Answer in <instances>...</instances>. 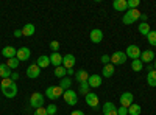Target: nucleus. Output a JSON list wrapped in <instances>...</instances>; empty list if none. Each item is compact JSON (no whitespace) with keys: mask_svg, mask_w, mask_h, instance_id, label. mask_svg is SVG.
<instances>
[{"mask_svg":"<svg viewBox=\"0 0 156 115\" xmlns=\"http://www.w3.org/2000/svg\"><path fill=\"white\" fill-rule=\"evenodd\" d=\"M137 19H140V11H139V9H128V12H125V14H123L122 22H123L125 25H131V23H134Z\"/></svg>","mask_w":156,"mask_h":115,"instance_id":"f257e3e1","label":"nucleus"},{"mask_svg":"<svg viewBox=\"0 0 156 115\" xmlns=\"http://www.w3.org/2000/svg\"><path fill=\"white\" fill-rule=\"evenodd\" d=\"M62 93H64V90H62L59 86H50V87L45 89V96H47L48 100H56V98H59Z\"/></svg>","mask_w":156,"mask_h":115,"instance_id":"f03ea898","label":"nucleus"},{"mask_svg":"<svg viewBox=\"0 0 156 115\" xmlns=\"http://www.w3.org/2000/svg\"><path fill=\"white\" fill-rule=\"evenodd\" d=\"M44 95L41 92H34L31 96H30V106L34 107V109H39V107H42L44 106Z\"/></svg>","mask_w":156,"mask_h":115,"instance_id":"7ed1b4c3","label":"nucleus"},{"mask_svg":"<svg viewBox=\"0 0 156 115\" xmlns=\"http://www.w3.org/2000/svg\"><path fill=\"white\" fill-rule=\"evenodd\" d=\"M62 98L66 101V104H69V106H75L78 103V95H76L75 90H72V89H67V90L62 93Z\"/></svg>","mask_w":156,"mask_h":115,"instance_id":"20e7f679","label":"nucleus"},{"mask_svg":"<svg viewBox=\"0 0 156 115\" xmlns=\"http://www.w3.org/2000/svg\"><path fill=\"white\" fill-rule=\"evenodd\" d=\"M126 62V55L125 52H115L111 55V64L112 66H122Z\"/></svg>","mask_w":156,"mask_h":115,"instance_id":"39448f33","label":"nucleus"},{"mask_svg":"<svg viewBox=\"0 0 156 115\" xmlns=\"http://www.w3.org/2000/svg\"><path fill=\"white\" fill-rule=\"evenodd\" d=\"M133 100H134V96H133L131 92H123V93L120 95V98H119L120 106H122V107H126V109L133 104Z\"/></svg>","mask_w":156,"mask_h":115,"instance_id":"423d86ee","label":"nucleus"},{"mask_svg":"<svg viewBox=\"0 0 156 115\" xmlns=\"http://www.w3.org/2000/svg\"><path fill=\"white\" fill-rule=\"evenodd\" d=\"M140 48L137 47V45H128V48L125 50V55H126V58H131V59H139V56H140Z\"/></svg>","mask_w":156,"mask_h":115,"instance_id":"0eeeda50","label":"nucleus"},{"mask_svg":"<svg viewBox=\"0 0 156 115\" xmlns=\"http://www.w3.org/2000/svg\"><path fill=\"white\" fill-rule=\"evenodd\" d=\"M17 84L16 83H12L9 87H5V89H2V93H3V96H6V98H14L16 95H17Z\"/></svg>","mask_w":156,"mask_h":115,"instance_id":"6e6552de","label":"nucleus"},{"mask_svg":"<svg viewBox=\"0 0 156 115\" xmlns=\"http://www.w3.org/2000/svg\"><path fill=\"white\" fill-rule=\"evenodd\" d=\"M30 55H31V52H30L28 47H20L17 50V53H16V58L22 62V61H28L30 59Z\"/></svg>","mask_w":156,"mask_h":115,"instance_id":"1a4fd4ad","label":"nucleus"},{"mask_svg":"<svg viewBox=\"0 0 156 115\" xmlns=\"http://www.w3.org/2000/svg\"><path fill=\"white\" fill-rule=\"evenodd\" d=\"M84 98H86V104H87L89 107H97L98 103H100V101H98V96H97L94 92H89Z\"/></svg>","mask_w":156,"mask_h":115,"instance_id":"9d476101","label":"nucleus"},{"mask_svg":"<svg viewBox=\"0 0 156 115\" xmlns=\"http://www.w3.org/2000/svg\"><path fill=\"white\" fill-rule=\"evenodd\" d=\"M27 75H28V78L31 79H36L39 75H41V69H39L36 64H31V66L27 67Z\"/></svg>","mask_w":156,"mask_h":115,"instance_id":"9b49d317","label":"nucleus"},{"mask_svg":"<svg viewBox=\"0 0 156 115\" xmlns=\"http://www.w3.org/2000/svg\"><path fill=\"white\" fill-rule=\"evenodd\" d=\"M75 66V56L73 55H66V56H62V67L69 70V69H73Z\"/></svg>","mask_w":156,"mask_h":115,"instance_id":"f8f14e48","label":"nucleus"},{"mask_svg":"<svg viewBox=\"0 0 156 115\" xmlns=\"http://www.w3.org/2000/svg\"><path fill=\"white\" fill-rule=\"evenodd\" d=\"M103 115H117V109H115L114 103L106 101V103L103 104Z\"/></svg>","mask_w":156,"mask_h":115,"instance_id":"ddd939ff","label":"nucleus"},{"mask_svg":"<svg viewBox=\"0 0 156 115\" xmlns=\"http://www.w3.org/2000/svg\"><path fill=\"white\" fill-rule=\"evenodd\" d=\"M90 41H92L94 44H100L103 41V31L98 30V28H94L92 31H90Z\"/></svg>","mask_w":156,"mask_h":115,"instance_id":"4468645a","label":"nucleus"},{"mask_svg":"<svg viewBox=\"0 0 156 115\" xmlns=\"http://www.w3.org/2000/svg\"><path fill=\"white\" fill-rule=\"evenodd\" d=\"M87 84H89V87H100L101 86V76L100 75H89Z\"/></svg>","mask_w":156,"mask_h":115,"instance_id":"2eb2a0df","label":"nucleus"},{"mask_svg":"<svg viewBox=\"0 0 156 115\" xmlns=\"http://www.w3.org/2000/svg\"><path fill=\"white\" fill-rule=\"evenodd\" d=\"M112 8L115 11H128V2L126 0H114Z\"/></svg>","mask_w":156,"mask_h":115,"instance_id":"dca6fc26","label":"nucleus"},{"mask_svg":"<svg viewBox=\"0 0 156 115\" xmlns=\"http://www.w3.org/2000/svg\"><path fill=\"white\" fill-rule=\"evenodd\" d=\"M16 53H17V50H16L14 47H11V45H8V47H5V48L2 50V55H3V58H6V59L16 58Z\"/></svg>","mask_w":156,"mask_h":115,"instance_id":"f3484780","label":"nucleus"},{"mask_svg":"<svg viewBox=\"0 0 156 115\" xmlns=\"http://www.w3.org/2000/svg\"><path fill=\"white\" fill-rule=\"evenodd\" d=\"M36 66H37L39 69H47V67L50 66V56H45V55L39 56L37 61H36Z\"/></svg>","mask_w":156,"mask_h":115,"instance_id":"a211bd4d","label":"nucleus"},{"mask_svg":"<svg viewBox=\"0 0 156 115\" xmlns=\"http://www.w3.org/2000/svg\"><path fill=\"white\" fill-rule=\"evenodd\" d=\"M140 61H142V62H153V61H154L153 50H145V52H142V53H140Z\"/></svg>","mask_w":156,"mask_h":115,"instance_id":"6ab92c4d","label":"nucleus"},{"mask_svg":"<svg viewBox=\"0 0 156 115\" xmlns=\"http://www.w3.org/2000/svg\"><path fill=\"white\" fill-rule=\"evenodd\" d=\"M50 64H51V66H55V69L62 66V56L59 53H51L50 55Z\"/></svg>","mask_w":156,"mask_h":115,"instance_id":"aec40b11","label":"nucleus"},{"mask_svg":"<svg viewBox=\"0 0 156 115\" xmlns=\"http://www.w3.org/2000/svg\"><path fill=\"white\" fill-rule=\"evenodd\" d=\"M75 79L78 81V83H87V79H89V73L86 72V70H78L76 73H75Z\"/></svg>","mask_w":156,"mask_h":115,"instance_id":"412c9836","label":"nucleus"},{"mask_svg":"<svg viewBox=\"0 0 156 115\" xmlns=\"http://www.w3.org/2000/svg\"><path fill=\"white\" fill-rule=\"evenodd\" d=\"M34 31H36L34 25H33V23H27V25H23V28H22V36H25V37L33 36Z\"/></svg>","mask_w":156,"mask_h":115,"instance_id":"4be33fe9","label":"nucleus"},{"mask_svg":"<svg viewBox=\"0 0 156 115\" xmlns=\"http://www.w3.org/2000/svg\"><path fill=\"white\" fill-rule=\"evenodd\" d=\"M11 69L6 66V64H0V78H9V76H11Z\"/></svg>","mask_w":156,"mask_h":115,"instance_id":"5701e85b","label":"nucleus"},{"mask_svg":"<svg viewBox=\"0 0 156 115\" xmlns=\"http://www.w3.org/2000/svg\"><path fill=\"white\" fill-rule=\"evenodd\" d=\"M114 75V66L112 64H106V66H103V76L105 78H111Z\"/></svg>","mask_w":156,"mask_h":115,"instance_id":"b1692460","label":"nucleus"},{"mask_svg":"<svg viewBox=\"0 0 156 115\" xmlns=\"http://www.w3.org/2000/svg\"><path fill=\"white\" fill-rule=\"evenodd\" d=\"M147 83H148L150 87H156V70L148 72V75H147Z\"/></svg>","mask_w":156,"mask_h":115,"instance_id":"393cba45","label":"nucleus"},{"mask_svg":"<svg viewBox=\"0 0 156 115\" xmlns=\"http://www.w3.org/2000/svg\"><path fill=\"white\" fill-rule=\"evenodd\" d=\"M70 86H72V79L69 78V76H66V78H62V79L59 81V87L62 89V90H67V89H70Z\"/></svg>","mask_w":156,"mask_h":115,"instance_id":"a878e982","label":"nucleus"},{"mask_svg":"<svg viewBox=\"0 0 156 115\" xmlns=\"http://www.w3.org/2000/svg\"><path fill=\"white\" fill-rule=\"evenodd\" d=\"M56 78H59V79H62V78H66V75H67V70L64 69L62 66H59V67H56L55 69V73H53Z\"/></svg>","mask_w":156,"mask_h":115,"instance_id":"bb28decb","label":"nucleus"},{"mask_svg":"<svg viewBox=\"0 0 156 115\" xmlns=\"http://www.w3.org/2000/svg\"><path fill=\"white\" fill-rule=\"evenodd\" d=\"M137 30H139V33L140 34H144V36H147L151 30H150V25L147 23V22H142L140 25H139V27H137Z\"/></svg>","mask_w":156,"mask_h":115,"instance_id":"cd10ccee","label":"nucleus"},{"mask_svg":"<svg viewBox=\"0 0 156 115\" xmlns=\"http://www.w3.org/2000/svg\"><path fill=\"white\" fill-rule=\"evenodd\" d=\"M90 92V87H89V84L87 83H81L80 84V87H78V93H81V95H87Z\"/></svg>","mask_w":156,"mask_h":115,"instance_id":"c85d7f7f","label":"nucleus"},{"mask_svg":"<svg viewBox=\"0 0 156 115\" xmlns=\"http://www.w3.org/2000/svg\"><path fill=\"white\" fill-rule=\"evenodd\" d=\"M131 69H133L134 72H140L142 69H144V64H142L140 59H133V62H131Z\"/></svg>","mask_w":156,"mask_h":115,"instance_id":"c756f323","label":"nucleus"},{"mask_svg":"<svg viewBox=\"0 0 156 115\" xmlns=\"http://www.w3.org/2000/svg\"><path fill=\"white\" fill-rule=\"evenodd\" d=\"M5 64H6L9 69H17V67H19V64H20V61H19L17 58H11V59H8Z\"/></svg>","mask_w":156,"mask_h":115,"instance_id":"7c9ffc66","label":"nucleus"},{"mask_svg":"<svg viewBox=\"0 0 156 115\" xmlns=\"http://www.w3.org/2000/svg\"><path fill=\"white\" fill-rule=\"evenodd\" d=\"M128 113H129V115H139V113H140V106L133 103L131 106L128 107Z\"/></svg>","mask_w":156,"mask_h":115,"instance_id":"2f4dec72","label":"nucleus"},{"mask_svg":"<svg viewBox=\"0 0 156 115\" xmlns=\"http://www.w3.org/2000/svg\"><path fill=\"white\" fill-rule=\"evenodd\" d=\"M147 41L151 47H156V31H150L147 34Z\"/></svg>","mask_w":156,"mask_h":115,"instance_id":"473e14b6","label":"nucleus"},{"mask_svg":"<svg viewBox=\"0 0 156 115\" xmlns=\"http://www.w3.org/2000/svg\"><path fill=\"white\" fill-rule=\"evenodd\" d=\"M45 110H47V115H56V110H58V107L51 103V104H48L47 107H45Z\"/></svg>","mask_w":156,"mask_h":115,"instance_id":"72a5a7b5","label":"nucleus"},{"mask_svg":"<svg viewBox=\"0 0 156 115\" xmlns=\"http://www.w3.org/2000/svg\"><path fill=\"white\" fill-rule=\"evenodd\" d=\"M128 2V9H137V6H139V0H126Z\"/></svg>","mask_w":156,"mask_h":115,"instance_id":"f704fd0d","label":"nucleus"},{"mask_svg":"<svg viewBox=\"0 0 156 115\" xmlns=\"http://www.w3.org/2000/svg\"><path fill=\"white\" fill-rule=\"evenodd\" d=\"M12 83H14V81H12L11 78H3V79H2V83H0V87H2V89H5V87H9Z\"/></svg>","mask_w":156,"mask_h":115,"instance_id":"c9c22d12","label":"nucleus"},{"mask_svg":"<svg viewBox=\"0 0 156 115\" xmlns=\"http://www.w3.org/2000/svg\"><path fill=\"white\" fill-rule=\"evenodd\" d=\"M50 48H51V53H58L59 42H58V41H51V42H50Z\"/></svg>","mask_w":156,"mask_h":115,"instance_id":"e433bc0d","label":"nucleus"},{"mask_svg":"<svg viewBox=\"0 0 156 115\" xmlns=\"http://www.w3.org/2000/svg\"><path fill=\"white\" fill-rule=\"evenodd\" d=\"M101 62L105 64V66H106V64H111V56L109 55H103L101 56Z\"/></svg>","mask_w":156,"mask_h":115,"instance_id":"4c0bfd02","label":"nucleus"},{"mask_svg":"<svg viewBox=\"0 0 156 115\" xmlns=\"http://www.w3.org/2000/svg\"><path fill=\"white\" fill-rule=\"evenodd\" d=\"M117 115H128V109L120 106L119 109H117Z\"/></svg>","mask_w":156,"mask_h":115,"instance_id":"58836bf2","label":"nucleus"},{"mask_svg":"<svg viewBox=\"0 0 156 115\" xmlns=\"http://www.w3.org/2000/svg\"><path fill=\"white\" fill-rule=\"evenodd\" d=\"M34 115H47V110L44 107H39V109L34 110Z\"/></svg>","mask_w":156,"mask_h":115,"instance_id":"ea45409f","label":"nucleus"},{"mask_svg":"<svg viewBox=\"0 0 156 115\" xmlns=\"http://www.w3.org/2000/svg\"><path fill=\"white\" fill-rule=\"evenodd\" d=\"M9 78H11L12 81H14V83H16V81L19 79V73H17V72H12V73H11V76H9Z\"/></svg>","mask_w":156,"mask_h":115,"instance_id":"a19ab883","label":"nucleus"},{"mask_svg":"<svg viewBox=\"0 0 156 115\" xmlns=\"http://www.w3.org/2000/svg\"><path fill=\"white\" fill-rule=\"evenodd\" d=\"M70 115H84V112L78 109V110H72V112H70Z\"/></svg>","mask_w":156,"mask_h":115,"instance_id":"79ce46f5","label":"nucleus"},{"mask_svg":"<svg viewBox=\"0 0 156 115\" xmlns=\"http://www.w3.org/2000/svg\"><path fill=\"white\" fill-rule=\"evenodd\" d=\"M14 36H16V37L22 36V30H16V31H14Z\"/></svg>","mask_w":156,"mask_h":115,"instance_id":"37998d69","label":"nucleus"},{"mask_svg":"<svg viewBox=\"0 0 156 115\" xmlns=\"http://www.w3.org/2000/svg\"><path fill=\"white\" fill-rule=\"evenodd\" d=\"M67 75H75V72H73V69H69V70H67Z\"/></svg>","mask_w":156,"mask_h":115,"instance_id":"c03bdc74","label":"nucleus"},{"mask_svg":"<svg viewBox=\"0 0 156 115\" xmlns=\"http://www.w3.org/2000/svg\"><path fill=\"white\" fill-rule=\"evenodd\" d=\"M140 19H142V20L145 22V20H147V14H140Z\"/></svg>","mask_w":156,"mask_h":115,"instance_id":"a18cd8bd","label":"nucleus"},{"mask_svg":"<svg viewBox=\"0 0 156 115\" xmlns=\"http://www.w3.org/2000/svg\"><path fill=\"white\" fill-rule=\"evenodd\" d=\"M153 67H154V70H156V59L153 61Z\"/></svg>","mask_w":156,"mask_h":115,"instance_id":"49530a36","label":"nucleus"}]
</instances>
